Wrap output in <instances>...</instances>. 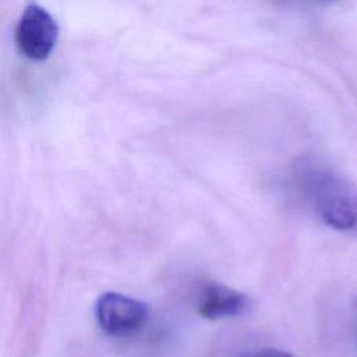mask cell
<instances>
[{
  "label": "cell",
  "mask_w": 357,
  "mask_h": 357,
  "mask_svg": "<svg viewBox=\"0 0 357 357\" xmlns=\"http://www.w3.org/2000/svg\"><path fill=\"white\" fill-rule=\"evenodd\" d=\"M310 192L318 216L340 231L357 229V185L347 177L318 170L310 177Z\"/></svg>",
  "instance_id": "6da1fadb"
},
{
  "label": "cell",
  "mask_w": 357,
  "mask_h": 357,
  "mask_svg": "<svg viewBox=\"0 0 357 357\" xmlns=\"http://www.w3.org/2000/svg\"><path fill=\"white\" fill-rule=\"evenodd\" d=\"M95 310L102 331L114 337L138 332L148 319V305L144 301L116 291L103 293Z\"/></svg>",
  "instance_id": "7a4b0ae2"
},
{
  "label": "cell",
  "mask_w": 357,
  "mask_h": 357,
  "mask_svg": "<svg viewBox=\"0 0 357 357\" xmlns=\"http://www.w3.org/2000/svg\"><path fill=\"white\" fill-rule=\"evenodd\" d=\"M59 25L54 18L40 6L25 7L15 31L17 45L28 59L45 60L56 46Z\"/></svg>",
  "instance_id": "3957f363"
},
{
  "label": "cell",
  "mask_w": 357,
  "mask_h": 357,
  "mask_svg": "<svg viewBox=\"0 0 357 357\" xmlns=\"http://www.w3.org/2000/svg\"><path fill=\"white\" fill-rule=\"evenodd\" d=\"M248 305L250 298L245 293L219 282H209L199 294L198 312L202 318L213 321L240 315Z\"/></svg>",
  "instance_id": "277c9868"
},
{
  "label": "cell",
  "mask_w": 357,
  "mask_h": 357,
  "mask_svg": "<svg viewBox=\"0 0 357 357\" xmlns=\"http://www.w3.org/2000/svg\"><path fill=\"white\" fill-rule=\"evenodd\" d=\"M278 6L283 7H304V6H321L329 4L336 0H272Z\"/></svg>",
  "instance_id": "5b68a950"
},
{
  "label": "cell",
  "mask_w": 357,
  "mask_h": 357,
  "mask_svg": "<svg viewBox=\"0 0 357 357\" xmlns=\"http://www.w3.org/2000/svg\"><path fill=\"white\" fill-rule=\"evenodd\" d=\"M248 357H293V356L287 351L273 349V347H268V349H261V350L250 354Z\"/></svg>",
  "instance_id": "8992f818"
},
{
  "label": "cell",
  "mask_w": 357,
  "mask_h": 357,
  "mask_svg": "<svg viewBox=\"0 0 357 357\" xmlns=\"http://www.w3.org/2000/svg\"><path fill=\"white\" fill-rule=\"evenodd\" d=\"M356 305H357V300H356Z\"/></svg>",
  "instance_id": "52a82bcc"
}]
</instances>
